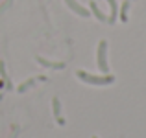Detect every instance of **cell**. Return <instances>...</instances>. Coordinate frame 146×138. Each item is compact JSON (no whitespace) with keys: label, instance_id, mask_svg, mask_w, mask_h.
I'll list each match as a JSON object with an SVG mask.
<instances>
[{"label":"cell","instance_id":"cell-2","mask_svg":"<svg viewBox=\"0 0 146 138\" xmlns=\"http://www.w3.org/2000/svg\"><path fill=\"white\" fill-rule=\"evenodd\" d=\"M96 66L102 74H109V63H107V41H100L96 48Z\"/></svg>","mask_w":146,"mask_h":138},{"label":"cell","instance_id":"cell-10","mask_svg":"<svg viewBox=\"0 0 146 138\" xmlns=\"http://www.w3.org/2000/svg\"><path fill=\"white\" fill-rule=\"evenodd\" d=\"M0 76L7 81V74H6V66H4V61H0Z\"/></svg>","mask_w":146,"mask_h":138},{"label":"cell","instance_id":"cell-5","mask_svg":"<svg viewBox=\"0 0 146 138\" xmlns=\"http://www.w3.org/2000/svg\"><path fill=\"white\" fill-rule=\"evenodd\" d=\"M109 4V15H107V22L109 24H115V20L118 18V4L117 0H107Z\"/></svg>","mask_w":146,"mask_h":138},{"label":"cell","instance_id":"cell-4","mask_svg":"<svg viewBox=\"0 0 146 138\" xmlns=\"http://www.w3.org/2000/svg\"><path fill=\"white\" fill-rule=\"evenodd\" d=\"M35 61L39 64H43V66H46V68H56V70H63L67 64L65 63H57V61H48V59H44V57H35Z\"/></svg>","mask_w":146,"mask_h":138},{"label":"cell","instance_id":"cell-7","mask_svg":"<svg viewBox=\"0 0 146 138\" xmlns=\"http://www.w3.org/2000/svg\"><path fill=\"white\" fill-rule=\"evenodd\" d=\"M89 11H91V13H93L94 17L98 18L100 22H107V15L104 13L102 9H100V7H98V4L94 2V0H91V4H89Z\"/></svg>","mask_w":146,"mask_h":138},{"label":"cell","instance_id":"cell-11","mask_svg":"<svg viewBox=\"0 0 146 138\" xmlns=\"http://www.w3.org/2000/svg\"><path fill=\"white\" fill-rule=\"evenodd\" d=\"M93 138H98V136H93Z\"/></svg>","mask_w":146,"mask_h":138},{"label":"cell","instance_id":"cell-6","mask_svg":"<svg viewBox=\"0 0 146 138\" xmlns=\"http://www.w3.org/2000/svg\"><path fill=\"white\" fill-rule=\"evenodd\" d=\"M52 110H54V118L57 120V124L65 125V120H63V116H61V101H59V98L52 99Z\"/></svg>","mask_w":146,"mask_h":138},{"label":"cell","instance_id":"cell-9","mask_svg":"<svg viewBox=\"0 0 146 138\" xmlns=\"http://www.w3.org/2000/svg\"><path fill=\"white\" fill-rule=\"evenodd\" d=\"M133 0H124L122 2V7H120V11H118V15H120V20L122 22H128V11H129V4H131Z\"/></svg>","mask_w":146,"mask_h":138},{"label":"cell","instance_id":"cell-3","mask_svg":"<svg viewBox=\"0 0 146 138\" xmlns=\"http://www.w3.org/2000/svg\"><path fill=\"white\" fill-rule=\"evenodd\" d=\"M65 4H67V7L70 11H74L78 17H83V18H87V17H91V11L87 9L85 6H82V4L78 2V0H65Z\"/></svg>","mask_w":146,"mask_h":138},{"label":"cell","instance_id":"cell-1","mask_svg":"<svg viewBox=\"0 0 146 138\" xmlns=\"http://www.w3.org/2000/svg\"><path fill=\"white\" fill-rule=\"evenodd\" d=\"M80 81L87 83V85H94V87H106V85H111L115 83V76L111 74H100V76H94V74H89V72H83V70H78L76 72Z\"/></svg>","mask_w":146,"mask_h":138},{"label":"cell","instance_id":"cell-8","mask_svg":"<svg viewBox=\"0 0 146 138\" xmlns=\"http://www.w3.org/2000/svg\"><path fill=\"white\" fill-rule=\"evenodd\" d=\"M44 79H46L44 76H37V78H32V79H28V81H24L21 87H19V92H24V90H28L30 87H33L37 81H44Z\"/></svg>","mask_w":146,"mask_h":138}]
</instances>
